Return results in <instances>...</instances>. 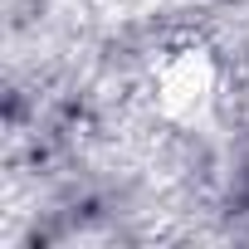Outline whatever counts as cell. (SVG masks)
<instances>
[{
  "mask_svg": "<svg viewBox=\"0 0 249 249\" xmlns=\"http://www.w3.org/2000/svg\"><path fill=\"white\" fill-rule=\"evenodd\" d=\"M215 88H220V69L205 49H176L157 69V107L171 122L200 117L215 103Z\"/></svg>",
  "mask_w": 249,
  "mask_h": 249,
  "instance_id": "6da1fadb",
  "label": "cell"
}]
</instances>
